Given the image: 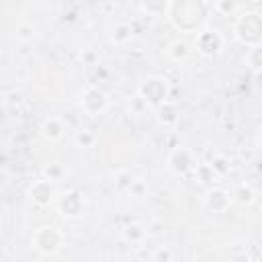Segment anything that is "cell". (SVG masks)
<instances>
[{
	"label": "cell",
	"mask_w": 262,
	"mask_h": 262,
	"mask_svg": "<svg viewBox=\"0 0 262 262\" xmlns=\"http://www.w3.org/2000/svg\"><path fill=\"white\" fill-rule=\"evenodd\" d=\"M166 16L176 31L196 33L209 18V4L207 0H170Z\"/></svg>",
	"instance_id": "obj_1"
},
{
	"label": "cell",
	"mask_w": 262,
	"mask_h": 262,
	"mask_svg": "<svg viewBox=\"0 0 262 262\" xmlns=\"http://www.w3.org/2000/svg\"><path fill=\"white\" fill-rule=\"evenodd\" d=\"M233 39L244 47L262 43V14L258 10H248L239 14L233 23Z\"/></svg>",
	"instance_id": "obj_2"
},
{
	"label": "cell",
	"mask_w": 262,
	"mask_h": 262,
	"mask_svg": "<svg viewBox=\"0 0 262 262\" xmlns=\"http://www.w3.org/2000/svg\"><path fill=\"white\" fill-rule=\"evenodd\" d=\"M170 92H172V84L168 78L164 76H147L143 78L139 84H137V96L149 106V108H156L160 102L168 100L170 98Z\"/></svg>",
	"instance_id": "obj_3"
},
{
	"label": "cell",
	"mask_w": 262,
	"mask_h": 262,
	"mask_svg": "<svg viewBox=\"0 0 262 262\" xmlns=\"http://www.w3.org/2000/svg\"><path fill=\"white\" fill-rule=\"evenodd\" d=\"M31 246L43 256H55L63 248V233L55 225H41L35 229Z\"/></svg>",
	"instance_id": "obj_4"
},
{
	"label": "cell",
	"mask_w": 262,
	"mask_h": 262,
	"mask_svg": "<svg viewBox=\"0 0 262 262\" xmlns=\"http://www.w3.org/2000/svg\"><path fill=\"white\" fill-rule=\"evenodd\" d=\"M108 94L98 86H86L80 94V108L88 117H98L108 108Z\"/></svg>",
	"instance_id": "obj_5"
},
{
	"label": "cell",
	"mask_w": 262,
	"mask_h": 262,
	"mask_svg": "<svg viewBox=\"0 0 262 262\" xmlns=\"http://www.w3.org/2000/svg\"><path fill=\"white\" fill-rule=\"evenodd\" d=\"M225 47V37L217 29H201L196 31L194 37V49L203 57H215L223 51Z\"/></svg>",
	"instance_id": "obj_6"
},
{
	"label": "cell",
	"mask_w": 262,
	"mask_h": 262,
	"mask_svg": "<svg viewBox=\"0 0 262 262\" xmlns=\"http://www.w3.org/2000/svg\"><path fill=\"white\" fill-rule=\"evenodd\" d=\"M57 211L66 219H80L86 213V199L80 190L70 188L57 196Z\"/></svg>",
	"instance_id": "obj_7"
},
{
	"label": "cell",
	"mask_w": 262,
	"mask_h": 262,
	"mask_svg": "<svg viewBox=\"0 0 262 262\" xmlns=\"http://www.w3.org/2000/svg\"><path fill=\"white\" fill-rule=\"evenodd\" d=\"M196 166V158L186 147H174L166 158V168L174 176H186Z\"/></svg>",
	"instance_id": "obj_8"
},
{
	"label": "cell",
	"mask_w": 262,
	"mask_h": 262,
	"mask_svg": "<svg viewBox=\"0 0 262 262\" xmlns=\"http://www.w3.org/2000/svg\"><path fill=\"white\" fill-rule=\"evenodd\" d=\"M203 205L211 213H225L233 205L231 192L225 190V188H221V186H209L207 192H205V196H203Z\"/></svg>",
	"instance_id": "obj_9"
},
{
	"label": "cell",
	"mask_w": 262,
	"mask_h": 262,
	"mask_svg": "<svg viewBox=\"0 0 262 262\" xmlns=\"http://www.w3.org/2000/svg\"><path fill=\"white\" fill-rule=\"evenodd\" d=\"M55 196H57V192H55L53 182L45 180L43 176H41L39 180H35V182L29 186V199H31L37 207H41V209L49 207V205L55 201Z\"/></svg>",
	"instance_id": "obj_10"
},
{
	"label": "cell",
	"mask_w": 262,
	"mask_h": 262,
	"mask_svg": "<svg viewBox=\"0 0 262 262\" xmlns=\"http://www.w3.org/2000/svg\"><path fill=\"white\" fill-rule=\"evenodd\" d=\"M39 133L47 141H59L63 137V133H66V125H63L61 117H55V115L53 117H45L41 121V125H39Z\"/></svg>",
	"instance_id": "obj_11"
},
{
	"label": "cell",
	"mask_w": 262,
	"mask_h": 262,
	"mask_svg": "<svg viewBox=\"0 0 262 262\" xmlns=\"http://www.w3.org/2000/svg\"><path fill=\"white\" fill-rule=\"evenodd\" d=\"M156 119H158L160 125H164V127H174V125L178 123V119H180L178 106H176L170 98L164 100V102H160V104L156 106Z\"/></svg>",
	"instance_id": "obj_12"
},
{
	"label": "cell",
	"mask_w": 262,
	"mask_h": 262,
	"mask_svg": "<svg viewBox=\"0 0 262 262\" xmlns=\"http://www.w3.org/2000/svg\"><path fill=\"white\" fill-rule=\"evenodd\" d=\"M256 199H258V190L250 182H239L231 192V201L237 203L239 207H252Z\"/></svg>",
	"instance_id": "obj_13"
},
{
	"label": "cell",
	"mask_w": 262,
	"mask_h": 262,
	"mask_svg": "<svg viewBox=\"0 0 262 262\" xmlns=\"http://www.w3.org/2000/svg\"><path fill=\"white\" fill-rule=\"evenodd\" d=\"M121 233H123V239H125L127 244H131V246H141V244L147 239V227H145L143 223H139V221L127 223V225L121 229Z\"/></svg>",
	"instance_id": "obj_14"
},
{
	"label": "cell",
	"mask_w": 262,
	"mask_h": 262,
	"mask_svg": "<svg viewBox=\"0 0 262 262\" xmlns=\"http://www.w3.org/2000/svg\"><path fill=\"white\" fill-rule=\"evenodd\" d=\"M41 176H43L45 180L57 184V182H61V180L68 176V168H66L61 162L53 160V162H47V164L41 168Z\"/></svg>",
	"instance_id": "obj_15"
},
{
	"label": "cell",
	"mask_w": 262,
	"mask_h": 262,
	"mask_svg": "<svg viewBox=\"0 0 262 262\" xmlns=\"http://www.w3.org/2000/svg\"><path fill=\"white\" fill-rule=\"evenodd\" d=\"M74 143L80 149H90V147H94L98 143V133L94 129H90V127H80L74 133Z\"/></svg>",
	"instance_id": "obj_16"
},
{
	"label": "cell",
	"mask_w": 262,
	"mask_h": 262,
	"mask_svg": "<svg viewBox=\"0 0 262 262\" xmlns=\"http://www.w3.org/2000/svg\"><path fill=\"white\" fill-rule=\"evenodd\" d=\"M139 8L147 16H166L170 8V0H137Z\"/></svg>",
	"instance_id": "obj_17"
},
{
	"label": "cell",
	"mask_w": 262,
	"mask_h": 262,
	"mask_svg": "<svg viewBox=\"0 0 262 262\" xmlns=\"http://www.w3.org/2000/svg\"><path fill=\"white\" fill-rule=\"evenodd\" d=\"M190 45L184 41V39H176V41H172L170 45H168V57L172 59V61H176V63H182V61H186L188 57H190Z\"/></svg>",
	"instance_id": "obj_18"
},
{
	"label": "cell",
	"mask_w": 262,
	"mask_h": 262,
	"mask_svg": "<svg viewBox=\"0 0 262 262\" xmlns=\"http://www.w3.org/2000/svg\"><path fill=\"white\" fill-rule=\"evenodd\" d=\"M244 61L246 66L250 68V72L254 76H258L262 72V43L260 45H250L246 49V55H244Z\"/></svg>",
	"instance_id": "obj_19"
},
{
	"label": "cell",
	"mask_w": 262,
	"mask_h": 262,
	"mask_svg": "<svg viewBox=\"0 0 262 262\" xmlns=\"http://www.w3.org/2000/svg\"><path fill=\"white\" fill-rule=\"evenodd\" d=\"M133 39V27L129 23H115L111 29V41L115 45H125Z\"/></svg>",
	"instance_id": "obj_20"
},
{
	"label": "cell",
	"mask_w": 262,
	"mask_h": 262,
	"mask_svg": "<svg viewBox=\"0 0 262 262\" xmlns=\"http://www.w3.org/2000/svg\"><path fill=\"white\" fill-rule=\"evenodd\" d=\"M192 174H194V180L199 182V184H211V182H215L219 176L213 172V168L209 166V164H199L196 162V166L192 168Z\"/></svg>",
	"instance_id": "obj_21"
},
{
	"label": "cell",
	"mask_w": 262,
	"mask_h": 262,
	"mask_svg": "<svg viewBox=\"0 0 262 262\" xmlns=\"http://www.w3.org/2000/svg\"><path fill=\"white\" fill-rule=\"evenodd\" d=\"M35 37H37V29L31 23H18V27H16V39L20 43H29Z\"/></svg>",
	"instance_id": "obj_22"
},
{
	"label": "cell",
	"mask_w": 262,
	"mask_h": 262,
	"mask_svg": "<svg viewBox=\"0 0 262 262\" xmlns=\"http://www.w3.org/2000/svg\"><path fill=\"white\" fill-rule=\"evenodd\" d=\"M209 166L213 168V172L217 174V176H225L227 172H229V160L225 158V156H215L211 162H209Z\"/></svg>",
	"instance_id": "obj_23"
},
{
	"label": "cell",
	"mask_w": 262,
	"mask_h": 262,
	"mask_svg": "<svg viewBox=\"0 0 262 262\" xmlns=\"http://www.w3.org/2000/svg\"><path fill=\"white\" fill-rule=\"evenodd\" d=\"M215 10L223 16H231L237 10V0H215Z\"/></svg>",
	"instance_id": "obj_24"
},
{
	"label": "cell",
	"mask_w": 262,
	"mask_h": 262,
	"mask_svg": "<svg viewBox=\"0 0 262 262\" xmlns=\"http://www.w3.org/2000/svg\"><path fill=\"white\" fill-rule=\"evenodd\" d=\"M127 192H129L131 196L139 199V196H143V194L147 192V186H145V182H143V180L133 178V180H131V184H129V188H127Z\"/></svg>",
	"instance_id": "obj_25"
},
{
	"label": "cell",
	"mask_w": 262,
	"mask_h": 262,
	"mask_svg": "<svg viewBox=\"0 0 262 262\" xmlns=\"http://www.w3.org/2000/svg\"><path fill=\"white\" fill-rule=\"evenodd\" d=\"M174 258V254L166 248V246H158L154 252H151V260L154 262H170Z\"/></svg>",
	"instance_id": "obj_26"
},
{
	"label": "cell",
	"mask_w": 262,
	"mask_h": 262,
	"mask_svg": "<svg viewBox=\"0 0 262 262\" xmlns=\"http://www.w3.org/2000/svg\"><path fill=\"white\" fill-rule=\"evenodd\" d=\"M131 180H133V176H131L129 172H119V176H117V186L123 188V190H127L129 184H131Z\"/></svg>",
	"instance_id": "obj_27"
}]
</instances>
